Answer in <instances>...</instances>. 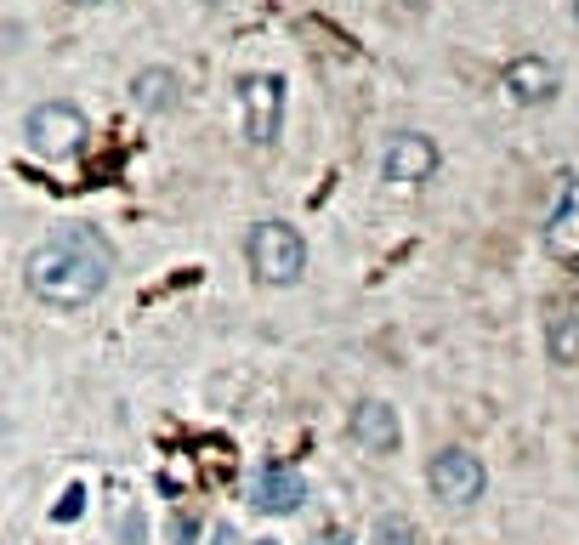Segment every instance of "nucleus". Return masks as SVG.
<instances>
[{
  "label": "nucleus",
  "mask_w": 579,
  "mask_h": 545,
  "mask_svg": "<svg viewBox=\"0 0 579 545\" xmlns=\"http://www.w3.org/2000/svg\"><path fill=\"white\" fill-rule=\"evenodd\" d=\"M245 262L256 284H296L307 273V239L290 222H256L245 233Z\"/></svg>",
  "instance_id": "f03ea898"
},
{
  "label": "nucleus",
  "mask_w": 579,
  "mask_h": 545,
  "mask_svg": "<svg viewBox=\"0 0 579 545\" xmlns=\"http://www.w3.org/2000/svg\"><path fill=\"white\" fill-rule=\"evenodd\" d=\"M245 545H273V540H245Z\"/></svg>",
  "instance_id": "dca6fc26"
},
{
  "label": "nucleus",
  "mask_w": 579,
  "mask_h": 545,
  "mask_svg": "<svg viewBox=\"0 0 579 545\" xmlns=\"http://www.w3.org/2000/svg\"><path fill=\"white\" fill-rule=\"evenodd\" d=\"M176 91H182V80H176L171 69H142L137 80H131V103H137L142 114H171Z\"/></svg>",
  "instance_id": "1a4fd4ad"
},
{
  "label": "nucleus",
  "mask_w": 579,
  "mask_h": 545,
  "mask_svg": "<svg viewBox=\"0 0 579 545\" xmlns=\"http://www.w3.org/2000/svg\"><path fill=\"white\" fill-rule=\"evenodd\" d=\"M80 506H86V489H69L63 500H57V523H74V517H80Z\"/></svg>",
  "instance_id": "f8f14e48"
},
{
  "label": "nucleus",
  "mask_w": 579,
  "mask_h": 545,
  "mask_svg": "<svg viewBox=\"0 0 579 545\" xmlns=\"http://www.w3.org/2000/svg\"><path fill=\"white\" fill-rule=\"evenodd\" d=\"M347 432H352V443H358V449H369V455H398V443H404L398 409L381 404V398H364V404L352 409Z\"/></svg>",
  "instance_id": "6e6552de"
},
{
  "label": "nucleus",
  "mask_w": 579,
  "mask_h": 545,
  "mask_svg": "<svg viewBox=\"0 0 579 545\" xmlns=\"http://www.w3.org/2000/svg\"><path fill=\"white\" fill-rule=\"evenodd\" d=\"M426 483H432V494H438L443 506H472L477 494H483V460L472 449H443V455H432Z\"/></svg>",
  "instance_id": "423d86ee"
},
{
  "label": "nucleus",
  "mask_w": 579,
  "mask_h": 545,
  "mask_svg": "<svg viewBox=\"0 0 579 545\" xmlns=\"http://www.w3.org/2000/svg\"><path fill=\"white\" fill-rule=\"evenodd\" d=\"M114 279V245H108L97 228L86 222H69L57 228L52 239H40L23 262V284L40 307H57V313H80L108 290Z\"/></svg>",
  "instance_id": "f257e3e1"
},
{
  "label": "nucleus",
  "mask_w": 579,
  "mask_h": 545,
  "mask_svg": "<svg viewBox=\"0 0 579 545\" xmlns=\"http://www.w3.org/2000/svg\"><path fill=\"white\" fill-rule=\"evenodd\" d=\"M86 137H91V125H86V114H80L69 97L35 103V108H29V120H23V142H29V154L52 159V165L74 159L80 148H86Z\"/></svg>",
  "instance_id": "7ed1b4c3"
},
{
  "label": "nucleus",
  "mask_w": 579,
  "mask_h": 545,
  "mask_svg": "<svg viewBox=\"0 0 579 545\" xmlns=\"http://www.w3.org/2000/svg\"><path fill=\"white\" fill-rule=\"evenodd\" d=\"M301 500H307V477L296 466H262L250 477V506L262 517H290V511H301Z\"/></svg>",
  "instance_id": "0eeeda50"
},
{
  "label": "nucleus",
  "mask_w": 579,
  "mask_h": 545,
  "mask_svg": "<svg viewBox=\"0 0 579 545\" xmlns=\"http://www.w3.org/2000/svg\"><path fill=\"white\" fill-rule=\"evenodd\" d=\"M438 171V142L421 137V131H398V137H386L381 148V176L392 188H415L426 176Z\"/></svg>",
  "instance_id": "39448f33"
},
{
  "label": "nucleus",
  "mask_w": 579,
  "mask_h": 545,
  "mask_svg": "<svg viewBox=\"0 0 579 545\" xmlns=\"http://www.w3.org/2000/svg\"><path fill=\"white\" fill-rule=\"evenodd\" d=\"M369 545H421V528L409 523V517H381L375 534H369Z\"/></svg>",
  "instance_id": "9b49d317"
},
{
  "label": "nucleus",
  "mask_w": 579,
  "mask_h": 545,
  "mask_svg": "<svg viewBox=\"0 0 579 545\" xmlns=\"http://www.w3.org/2000/svg\"><path fill=\"white\" fill-rule=\"evenodd\" d=\"M171 534H176V545H193V534H199V517H193V511H176Z\"/></svg>",
  "instance_id": "ddd939ff"
},
{
  "label": "nucleus",
  "mask_w": 579,
  "mask_h": 545,
  "mask_svg": "<svg viewBox=\"0 0 579 545\" xmlns=\"http://www.w3.org/2000/svg\"><path fill=\"white\" fill-rule=\"evenodd\" d=\"M313 545H352V534H341V528H330V534H318Z\"/></svg>",
  "instance_id": "4468645a"
},
{
  "label": "nucleus",
  "mask_w": 579,
  "mask_h": 545,
  "mask_svg": "<svg viewBox=\"0 0 579 545\" xmlns=\"http://www.w3.org/2000/svg\"><path fill=\"white\" fill-rule=\"evenodd\" d=\"M216 545H245V540H239L233 528H216Z\"/></svg>",
  "instance_id": "2eb2a0df"
},
{
  "label": "nucleus",
  "mask_w": 579,
  "mask_h": 545,
  "mask_svg": "<svg viewBox=\"0 0 579 545\" xmlns=\"http://www.w3.org/2000/svg\"><path fill=\"white\" fill-rule=\"evenodd\" d=\"M239 114H245L250 148H273L284 125V80L279 74H239Z\"/></svg>",
  "instance_id": "20e7f679"
},
{
  "label": "nucleus",
  "mask_w": 579,
  "mask_h": 545,
  "mask_svg": "<svg viewBox=\"0 0 579 545\" xmlns=\"http://www.w3.org/2000/svg\"><path fill=\"white\" fill-rule=\"evenodd\" d=\"M506 86H511V97H517V103H540V97H551V86H557V80H551V74H545L534 57H523V63H511Z\"/></svg>",
  "instance_id": "9d476101"
}]
</instances>
